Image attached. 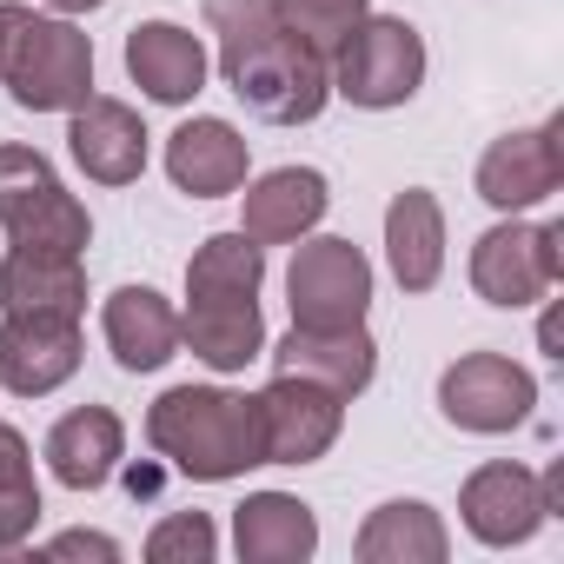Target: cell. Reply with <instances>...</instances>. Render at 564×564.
<instances>
[{
    "instance_id": "6da1fadb",
    "label": "cell",
    "mask_w": 564,
    "mask_h": 564,
    "mask_svg": "<svg viewBox=\"0 0 564 564\" xmlns=\"http://www.w3.org/2000/svg\"><path fill=\"white\" fill-rule=\"evenodd\" d=\"M206 34L219 41V74L265 127H306L333 100L326 54L300 41L279 0H206Z\"/></svg>"
},
{
    "instance_id": "7a4b0ae2",
    "label": "cell",
    "mask_w": 564,
    "mask_h": 564,
    "mask_svg": "<svg viewBox=\"0 0 564 564\" xmlns=\"http://www.w3.org/2000/svg\"><path fill=\"white\" fill-rule=\"evenodd\" d=\"M147 445L180 478H199V485H226V478L265 465L259 412H252L246 392H226V386H173V392H160L153 412H147Z\"/></svg>"
},
{
    "instance_id": "3957f363",
    "label": "cell",
    "mask_w": 564,
    "mask_h": 564,
    "mask_svg": "<svg viewBox=\"0 0 564 564\" xmlns=\"http://www.w3.org/2000/svg\"><path fill=\"white\" fill-rule=\"evenodd\" d=\"M0 87L28 113H74L94 94V41L67 14L0 0Z\"/></svg>"
},
{
    "instance_id": "277c9868",
    "label": "cell",
    "mask_w": 564,
    "mask_h": 564,
    "mask_svg": "<svg viewBox=\"0 0 564 564\" xmlns=\"http://www.w3.org/2000/svg\"><path fill=\"white\" fill-rule=\"evenodd\" d=\"M326 74H333V94H346L352 107L386 113V107H405L419 94V80H425V41L399 14H366L326 54Z\"/></svg>"
},
{
    "instance_id": "5b68a950",
    "label": "cell",
    "mask_w": 564,
    "mask_h": 564,
    "mask_svg": "<svg viewBox=\"0 0 564 564\" xmlns=\"http://www.w3.org/2000/svg\"><path fill=\"white\" fill-rule=\"evenodd\" d=\"M0 226L14 246H54V252H87L94 239L87 206L61 186V173L34 147H0Z\"/></svg>"
},
{
    "instance_id": "8992f818",
    "label": "cell",
    "mask_w": 564,
    "mask_h": 564,
    "mask_svg": "<svg viewBox=\"0 0 564 564\" xmlns=\"http://www.w3.org/2000/svg\"><path fill=\"white\" fill-rule=\"evenodd\" d=\"M564 272V226L544 219V226H524L518 213L491 232H478L471 246V286L485 306H538Z\"/></svg>"
},
{
    "instance_id": "52a82bcc",
    "label": "cell",
    "mask_w": 564,
    "mask_h": 564,
    "mask_svg": "<svg viewBox=\"0 0 564 564\" xmlns=\"http://www.w3.org/2000/svg\"><path fill=\"white\" fill-rule=\"evenodd\" d=\"M252 412H259V452H265V465H313V458L333 452L346 399L326 392L319 379L272 372V386L252 399Z\"/></svg>"
},
{
    "instance_id": "ba28073f",
    "label": "cell",
    "mask_w": 564,
    "mask_h": 564,
    "mask_svg": "<svg viewBox=\"0 0 564 564\" xmlns=\"http://www.w3.org/2000/svg\"><path fill=\"white\" fill-rule=\"evenodd\" d=\"M293 326H366L372 306V259L352 239H306L286 272Z\"/></svg>"
},
{
    "instance_id": "9c48e42d",
    "label": "cell",
    "mask_w": 564,
    "mask_h": 564,
    "mask_svg": "<svg viewBox=\"0 0 564 564\" xmlns=\"http://www.w3.org/2000/svg\"><path fill=\"white\" fill-rule=\"evenodd\" d=\"M531 405H538V379L505 352H465L438 379V412L458 432H485V438L511 432V425L531 419Z\"/></svg>"
},
{
    "instance_id": "30bf717a",
    "label": "cell",
    "mask_w": 564,
    "mask_h": 564,
    "mask_svg": "<svg viewBox=\"0 0 564 564\" xmlns=\"http://www.w3.org/2000/svg\"><path fill=\"white\" fill-rule=\"evenodd\" d=\"M564 120H544V127H518L505 140L485 147L478 160V199L498 206V213H531L544 206L557 186H564V147H557Z\"/></svg>"
},
{
    "instance_id": "8fae6325",
    "label": "cell",
    "mask_w": 564,
    "mask_h": 564,
    "mask_svg": "<svg viewBox=\"0 0 564 564\" xmlns=\"http://www.w3.org/2000/svg\"><path fill=\"white\" fill-rule=\"evenodd\" d=\"M80 372V319L8 313L0 319V386L14 399H47Z\"/></svg>"
},
{
    "instance_id": "7c38bea8",
    "label": "cell",
    "mask_w": 564,
    "mask_h": 564,
    "mask_svg": "<svg viewBox=\"0 0 564 564\" xmlns=\"http://www.w3.org/2000/svg\"><path fill=\"white\" fill-rule=\"evenodd\" d=\"M458 511H465V531L478 538V544H524L544 518H551V505H544V485H538V471H524V465H478L471 478H465V491H458Z\"/></svg>"
},
{
    "instance_id": "4fadbf2b",
    "label": "cell",
    "mask_w": 564,
    "mask_h": 564,
    "mask_svg": "<svg viewBox=\"0 0 564 564\" xmlns=\"http://www.w3.org/2000/svg\"><path fill=\"white\" fill-rule=\"evenodd\" d=\"M272 372H300L339 399H359L379 372V346L366 326H293L272 346Z\"/></svg>"
},
{
    "instance_id": "5bb4252c",
    "label": "cell",
    "mask_w": 564,
    "mask_h": 564,
    "mask_svg": "<svg viewBox=\"0 0 564 564\" xmlns=\"http://www.w3.org/2000/svg\"><path fill=\"white\" fill-rule=\"evenodd\" d=\"M239 199H246L239 232H246L252 246H293V239H306V232L326 219V206H333L326 173H313V166H272V173H259Z\"/></svg>"
},
{
    "instance_id": "9a60e30c",
    "label": "cell",
    "mask_w": 564,
    "mask_h": 564,
    "mask_svg": "<svg viewBox=\"0 0 564 564\" xmlns=\"http://www.w3.org/2000/svg\"><path fill=\"white\" fill-rule=\"evenodd\" d=\"M67 147L80 160L87 180L100 186H133L147 173V127L127 100H107V94H87L74 107V127H67Z\"/></svg>"
},
{
    "instance_id": "2e32d148",
    "label": "cell",
    "mask_w": 564,
    "mask_h": 564,
    "mask_svg": "<svg viewBox=\"0 0 564 564\" xmlns=\"http://www.w3.org/2000/svg\"><path fill=\"white\" fill-rule=\"evenodd\" d=\"M0 306L8 313H41V319H80L87 313V265H80V252L8 246V259H0Z\"/></svg>"
},
{
    "instance_id": "e0dca14e",
    "label": "cell",
    "mask_w": 564,
    "mask_h": 564,
    "mask_svg": "<svg viewBox=\"0 0 564 564\" xmlns=\"http://www.w3.org/2000/svg\"><path fill=\"white\" fill-rule=\"evenodd\" d=\"M232 551L246 564H306L319 551V518L293 491H252L232 511Z\"/></svg>"
},
{
    "instance_id": "ac0fdd59",
    "label": "cell",
    "mask_w": 564,
    "mask_h": 564,
    "mask_svg": "<svg viewBox=\"0 0 564 564\" xmlns=\"http://www.w3.org/2000/svg\"><path fill=\"white\" fill-rule=\"evenodd\" d=\"M127 74H133V87H147V100L186 107L206 87V47H199V34H186L173 21H140L127 34Z\"/></svg>"
},
{
    "instance_id": "d6986e66",
    "label": "cell",
    "mask_w": 564,
    "mask_h": 564,
    "mask_svg": "<svg viewBox=\"0 0 564 564\" xmlns=\"http://www.w3.org/2000/svg\"><path fill=\"white\" fill-rule=\"evenodd\" d=\"M127 458V425L113 405H80L47 432V471L67 491H100Z\"/></svg>"
},
{
    "instance_id": "ffe728a7",
    "label": "cell",
    "mask_w": 564,
    "mask_h": 564,
    "mask_svg": "<svg viewBox=\"0 0 564 564\" xmlns=\"http://www.w3.org/2000/svg\"><path fill=\"white\" fill-rule=\"evenodd\" d=\"M166 173H173V186L180 193H193V199H226V193H239L246 186V140H239V127H226V120H186L173 140H166Z\"/></svg>"
},
{
    "instance_id": "44dd1931",
    "label": "cell",
    "mask_w": 564,
    "mask_h": 564,
    "mask_svg": "<svg viewBox=\"0 0 564 564\" xmlns=\"http://www.w3.org/2000/svg\"><path fill=\"white\" fill-rule=\"evenodd\" d=\"M386 259L405 293H432L445 272V213L425 186H405L386 206Z\"/></svg>"
},
{
    "instance_id": "7402d4cb",
    "label": "cell",
    "mask_w": 564,
    "mask_h": 564,
    "mask_svg": "<svg viewBox=\"0 0 564 564\" xmlns=\"http://www.w3.org/2000/svg\"><path fill=\"white\" fill-rule=\"evenodd\" d=\"M180 346L206 359L213 372H246L265 352V319L259 300H186L180 313Z\"/></svg>"
},
{
    "instance_id": "603a6c76",
    "label": "cell",
    "mask_w": 564,
    "mask_h": 564,
    "mask_svg": "<svg viewBox=\"0 0 564 564\" xmlns=\"http://www.w3.org/2000/svg\"><path fill=\"white\" fill-rule=\"evenodd\" d=\"M107 326V346L127 372H160L173 352H180V313L153 293V286H120L100 313Z\"/></svg>"
},
{
    "instance_id": "cb8c5ba5",
    "label": "cell",
    "mask_w": 564,
    "mask_h": 564,
    "mask_svg": "<svg viewBox=\"0 0 564 564\" xmlns=\"http://www.w3.org/2000/svg\"><path fill=\"white\" fill-rule=\"evenodd\" d=\"M352 551H359V564H445L452 538H445V524H438L432 505L392 498V505H379L359 524V544Z\"/></svg>"
},
{
    "instance_id": "d4e9b609",
    "label": "cell",
    "mask_w": 564,
    "mask_h": 564,
    "mask_svg": "<svg viewBox=\"0 0 564 564\" xmlns=\"http://www.w3.org/2000/svg\"><path fill=\"white\" fill-rule=\"evenodd\" d=\"M259 279H265V246H252L246 232H213L186 259V300H259Z\"/></svg>"
},
{
    "instance_id": "484cf974",
    "label": "cell",
    "mask_w": 564,
    "mask_h": 564,
    "mask_svg": "<svg viewBox=\"0 0 564 564\" xmlns=\"http://www.w3.org/2000/svg\"><path fill=\"white\" fill-rule=\"evenodd\" d=\"M34 524H41V485H34L28 438L14 425H0V551L28 544Z\"/></svg>"
},
{
    "instance_id": "4316f807",
    "label": "cell",
    "mask_w": 564,
    "mask_h": 564,
    "mask_svg": "<svg viewBox=\"0 0 564 564\" xmlns=\"http://www.w3.org/2000/svg\"><path fill=\"white\" fill-rule=\"evenodd\" d=\"M213 551H219V531H213L206 511H173L147 538V557L153 564H213Z\"/></svg>"
},
{
    "instance_id": "83f0119b",
    "label": "cell",
    "mask_w": 564,
    "mask_h": 564,
    "mask_svg": "<svg viewBox=\"0 0 564 564\" xmlns=\"http://www.w3.org/2000/svg\"><path fill=\"white\" fill-rule=\"evenodd\" d=\"M279 14H286V28L300 41H313L319 54H333L346 41V28L366 21V0H279Z\"/></svg>"
},
{
    "instance_id": "f1b7e54d",
    "label": "cell",
    "mask_w": 564,
    "mask_h": 564,
    "mask_svg": "<svg viewBox=\"0 0 564 564\" xmlns=\"http://www.w3.org/2000/svg\"><path fill=\"white\" fill-rule=\"evenodd\" d=\"M47 557H107V564H113V557H120V544H113V538H100V531H67V538H54V544H47Z\"/></svg>"
},
{
    "instance_id": "f546056e",
    "label": "cell",
    "mask_w": 564,
    "mask_h": 564,
    "mask_svg": "<svg viewBox=\"0 0 564 564\" xmlns=\"http://www.w3.org/2000/svg\"><path fill=\"white\" fill-rule=\"evenodd\" d=\"M54 14H94V8H107V0H47Z\"/></svg>"
}]
</instances>
